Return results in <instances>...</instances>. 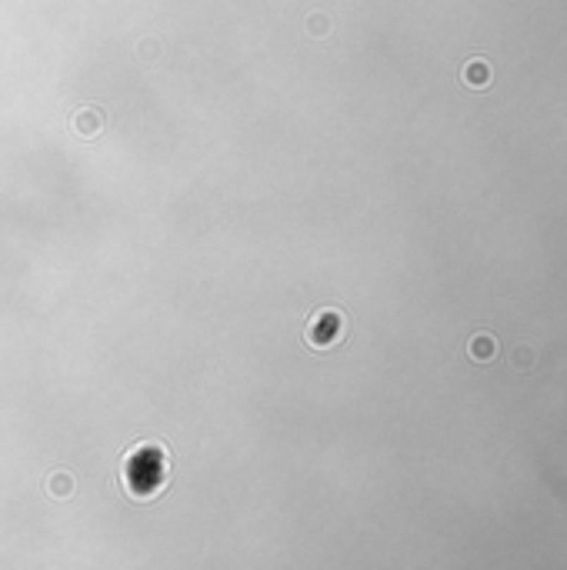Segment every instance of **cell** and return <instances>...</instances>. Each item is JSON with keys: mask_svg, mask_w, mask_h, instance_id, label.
Wrapping results in <instances>:
<instances>
[{"mask_svg": "<svg viewBox=\"0 0 567 570\" xmlns=\"http://www.w3.org/2000/svg\"><path fill=\"white\" fill-rule=\"evenodd\" d=\"M487 80H491V70H487V63H467L464 67V84H471V87H487Z\"/></svg>", "mask_w": 567, "mask_h": 570, "instance_id": "cell-3", "label": "cell"}, {"mask_svg": "<svg viewBox=\"0 0 567 570\" xmlns=\"http://www.w3.org/2000/svg\"><path fill=\"white\" fill-rule=\"evenodd\" d=\"M534 367H537L534 343H514V350H511V370H517V374H534Z\"/></svg>", "mask_w": 567, "mask_h": 570, "instance_id": "cell-1", "label": "cell"}, {"mask_svg": "<svg viewBox=\"0 0 567 570\" xmlns=\"http://www.w3.org/2000/svg\"><path fill=\"white\" fill-rule=\"evenodd\" d=\"M467 354L474 357V360H494L497 357V341H494L491 334H474L471 343H467Z\"/></svg>", "mask_w": 567, "mask_h": 570, "instance_id": "cell-2", "label": "cell"}]
</instances>
